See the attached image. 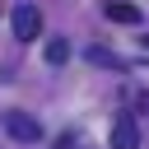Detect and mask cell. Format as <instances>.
I'll return each instance as SVG.
<instances>
[{
    "label": "cell",
    "instance_id": "cell-1",
    "mask_svg": "<svg viewBox=\"0 0 149 149\" xmlns=\"http://www.w3.org/2000/svg\"><path fill=\"white\" fill-rule=\"evenodd\" d=\"M0 126H5V135H14L19 144H37V140H42V126H37V116H28V112H5Z\"/></svg>",
    "mask_w": 149,
    "mask_h": 149
},
{
    "label": "cell",
    "instance_id": "cell-2",
    "mask_svg": "<svg viewBox=\"0 0 149 149\" xmlns=\"http://www.w3.org/2000/svg\"><path fill=\"white\" fill-rule=\"evenodd\" d=\"M37 33H42V9L37 5H14V37L37 42Z\"/></svg>",
    "mask_w": 149,
    "mask_h": 149
},
{
    "label": "cell",
    "instance_id": "cell-3",
    "mask_svg": "<svg viewBox=\"0 0 149 149\" xmlns=\"http://www.w3.org/2000/svg\"><path fill=\"white\" fill-rule=\"evenodd\" d=\"M107 140H112V149H140V126H135V116H130V112H116Z\"/></svg>",
    "mask_w": 149,
    "mask_h": 149
},
{
    "label": "cell",
    "instance_id": "cell-4",
    "mask_svg": "<svg viewBox=\"0 0 149 149\" xmlns=\"http://www.w3.org/2000/svg\"><path fill=\"white\" fill-rule=\"evenodd\" d=\"M102 14H107L112 23H140V9H135V5H126V0H107V5H102Z\"/></svg>",
    "mask_w": 149,
    "mask_h": 149
},
{
    "label": "cell",
    "instance_id": "cell-5",
    "mask_svg": "<svg viewBox=\"0 0 149 149\" xmlns=\"http://www.w3.org/2000/svg\"><path fill=\"white\" fill-rule=\"evenodd\" d=\"M65 61H70V42L65 37H51L47 42V65H65Z\"/></svg>",
    "mask_w": 149,
    "mask_h": 149
},
{
    "label": "cell",
    "instance_id": "cell-6",
    "mask_svg": "<svg viewBox=\"0 0 149 149\" xmlns=\"http://www.w3.org/2000/svg\"><path fill=\"white\" fill-rule=\"evenodd\" d=\"M144 47H149V37H144Z\"/></svg>",
    "mask_w": 149,
    "mask_h": 149
},
{
    "label": "cell",
    "instance_id": "cell-7",
    "mask_svg": "<svg viewBox=\"0 0 149 149\" xmlns=\"http://www.w3.org/2000/svg\"><path fill=\"white\" fill-rule=\"evenodd\" d=\"M0 5H5V0H0Z\"/></svg>",
    "mask_w": 149,
    "mask_h": 149
}]
</instances>
